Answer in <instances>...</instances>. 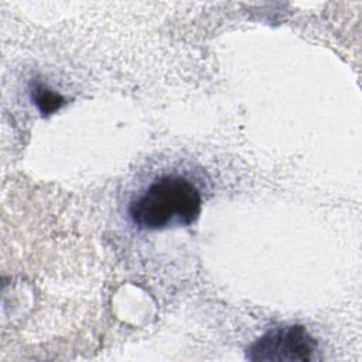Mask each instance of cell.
Returning a JSON list of instances; mask_svg holds the SVG:
<instances>
[{
  "mask_svg": "<svg viewBox=\"0 0 362 362\" xmlns=\"http://www.w3.org/2000/svg\"><path fill=\"white\" fill-rule=\"evenodd\" d=\"M201 195L184 177L164 175L129 205V215L140 229L157 230L168 225H191L201 214Z\"/></svg>",
  "mask_w": 362,
  "mask_h": 362,
  "instance_id": "obj_1",
  "label": "cell"
},
{
  "mask_svg": "<svg viewBox=\"0 0 362 362\" xmlns=\"http://www.w3.org/2000/svg\"><path fill=\"white\" fill-rule=\"evenodd\" d=\"M317 341L303 325L277 327L247 348L249 361L308 362L317 359Z\"/></svg>",
  "mask_w": 362,
  "mask_h": 362,
  "instance_id": "obj_2",
  "label": "cell"
},
{
  "mask_svg": "<svg viewBox=\"0 0 362 362\" xmlns=\"http://www.w3.org/2000/svg\"><path fill=\"white\" fill-rule=\"evenodd\" d=\"M33 99L44 116L54 113L65 103V99L59 93L51 90L41 82H37L33 89Z\"/></svg>",
  "mask_w": 362,
  "mask_h": 362,
  "instance_id": "obj_3",
  "label": "cell"
}]
</instances>
